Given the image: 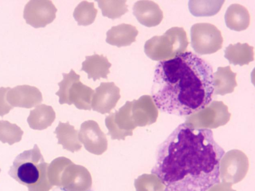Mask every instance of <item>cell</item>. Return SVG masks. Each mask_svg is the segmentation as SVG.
<instances>
[{
  "label": "cell",
  "mask_w": 255,
  "mask_h": 191,
  "mask_svg": "<svg viewBox=\"0 0 255 191\" xmlns=\"http://www.w3.org/2000/svg\"><path fill=\"white\" fill-rule=\"evenodd\" d=\"M138 33L136 27L129 24L122 23L112 26L107 32L106 42L118 47L130 45L135 41Z\"/></svg>",
  "instance_id": "14"
},
{
  "label": "cell",
  "mask_w": 255,
  "mask_h": 191,
  "mask_svg": "<svg viewBox=\"0 0 255 191\" xmlns=\"http://www.w3.org/2000/svg\"></svg>",
  "instance_id": "29"
},
{
  "label": "cell",
  "mask_w": 255,
  "mask_h": 191,
  "mask_svg": "<svg viewBox=\"0 0 255 191\" xmlns=\"http://www.w3.org/2000/svg\"><path fill=\"white\" fill-rule=\"evenodd\" d=\"M131 104V101H127L118 110H116L105 118L108 134L112 139L125 140L126 137L132 135V130L136 126L130 116Z\"/></svg>",
  "instance_id": "8"
},
{
  "label": "cell",
  "mask_w": 255,
  "mask_h": 191,
  "mask_svg": "<svg viewBox=\"0 0 255 191\" xmlns=\"http://www.w3.org/2000/svg\"><path fill=\"white\" fill-rule=\"evenodd\" d=\"M99 8L101 9L102 14L111 19L121 17L128 11V5L125 0H99Z\"/></svg>",
  "instance_id": "24"
},
{
  "label": "cell",
  "mask_w": 255,
  "mask_h": 191,
  "mask_svg": "<svg viewBox=\"0 0 255 191\" xmlns=\"http://www.w3.org/2000/svg\"><path fill=\"white\" fill-rule=\"evenodd\" d=\"M47 176L50 184L61 187L65 191H87L92 186L90 173L84 166L60 157L48 165Z\"/></svg>",
  "instance_id": "4"
},
{
  "label": "cell",
  "mask_w": 255,
  "mask_h": 191,
  "mask_svg": "<svg viewBox=\"0 0 255 191\" xmlns=\"http://www.w3.org/2000/svg\"><path fill=\"white\" fill-rule=\"evenodd\" d=\"M6 99L13 107L30 108L42 101V95L39 90L34 86L18 85L8 90Z\"/></svg>",
  "instance_id": "12"
},
{
  "label": "cell",
  "mask_w": 255,
  "mask_h": 191,
  "mask_svg": "<svg viewBox=\"0 0 255 191\" xmlns=\"http://www.w3.org/2000/svg\"><path fill=\"white\" fill-rule=\"evenodd\" d=\"M63 80L58 85L56 93L60 104H73L79 109H91V102L94 91L80 81V76L71 69L68 73H63Z\"/></svg>",
  "instance_id": "6"
},
{
  "label": "cell",
  "mask_w": 255,
  "mask_h": 191,
  "mask_svg": "<svg viewBox=\"0 0 255 191\" xmlns=\"http://www.w3.org/2000/svg\"><path fill=\"white\" fill-rule=\"evenodd\" d=\"M55 117V112L51 106L41 104L30 111L27 121L31 128L41 130L51 126Z\"/></svg>",
  "instance_id": "19"
},
{
  "label": "cell",
  "mask_w": 255,
  "mask_h": 191,
  "mask_svg": "<svg viewBox=\"0 0 255 191\" xmlns=\"http://www.w3.org/2000/svg\"><path fill=\"white\" fill-rule=\"evenodd\" d=\"M189 42L182 27H173L162 35L154 36L145 43L144 51L154 61L167 60L186 51Z\"/></svg>",
  "instance_id": "5"
},
{
  "label": "cell",
  "mask_w": 255,
  "mask_h": 191,
  "mask_svg": "<svg viewBox=\"0 0 255 191\" xmlns=\"http://www.w3.org/2000/svg\"><path fill=\"white\" fill-rule=\"evenodd\" d=\"M48 165L35 144L32 149L25 150L16 157L8 173L18 183L26 186L29 191H49L52 186L47 176Z\"/></svg>",
  "instance_id": "3"
},
{
  "label": "cell",
  "mask_w": 255,
  "mask_h": 191,
  "mask_svg": "<svg viewBox=\"0 0 255 191\" xmlns=\"http://www.w3.org/2000/svg\"><path fill=\"white\" fill-rule=\"evenodd\" d=\"M208 191H235L232 190L230 187L224 186L219 184L213 186Z\"/></svg>",
  "instance_id": "28"
},
{
  "label": "cell",
  "mask_w": 255,
  "mask_h": 191,
  "mask_svg": "<svg viewBox=\"0 0 255 191\" xmlns=\"http://www.w3.org/2000/svg\"><path fill=\"white\" fill-rule=\"evenodd\" d=\"M213 72L208 62L190 51L159 61L151 90L155 106L179 116L203 110L213 99Z\"/></svg>",
  "instance_id": "2"
},
{
  "label": "cell",
  "mask_w": 255,
  "mask_h": 191,
  "mask_svg": "<svg viewBox=\"0 0 255 191\" xmlns=\"http://www.w3.org/2000/svg\"><path fill=\"white\" fill-rule=\"evenodd\" d=\"M58 139V144L62 145L63 148L71 152L80 150L82 147L79 140L78 132L69 122L59 121L54 132Z\"/></svg>",
  "instance_id": "20"
},
{
  "label": "cell",
  "mask_w": 255,
  "mask_h": 191,
  "mask_svg": "<svg viewBox=\"0 0 255 191\" xmlns=\"http://www.w3.org/2000/svg\"><path fill=\"white\" fill-rule=\"evenodd\" d=\"M23 131L16 124L7 120H0V141L3 143L11 145L19 142Z\"/></svg>",
  "instance_id": "25"
},
{
  "label": "cell",
  "mask_w": 255,
  "mask_h": 191,
  "mask_svg": "<svg viewBox=\"0 0 255 191\" xmlns=\"http://www.w3.org/2000/svg\"><path fill=\"white\" fill-rule=\"evenodd\" d=\"M224 57L230 64L242 66L254 60V47L248 43L230 44L224 51Z\"/></svg>",
  "instance_id": "21"
},
{
  "label": "cell",
  "mask_w": 255,
  "mask_h": 191,
  "mask_svg": "<svg viewBox=\"0 0 255 191\" xmlns=\"http://www.w3.org/2000/svg\"><path fill=\"white\" fill-rule=\"evenodd\" d=\"M10 89L9 87L0 88V116L1 117L7 114L11 109L13 108L6 99V94Z\"/></svg>",
  "instance_id": "27"
},
{
  "label": "cell",
  "mask_w": 255,
  "mask_h": 191,
  "mask_svg": "<svg viewBox=\"0 0 255 191\" xmlns=\"http://www.w3.org/2000/svg\"><path fill=\"white\" fill-rule=\"evenodd\" d=\"M191 44L199 55L213 54L222 47L223 38L221 32L213 24L198 23L190 29Z\"/></svg>",
  "instance_id": "7"
},
{
  "label": "cell",
  "mask_w": 255,
  "mask_h": 191,
  "mask_svg": "<svg viewBox=\"0 0 255 191\" xmlns=\"http://www.w3.org/2000/svg\"><path fill=\"white\" fill-rule=\"evenodd\" d=\"M97 12L94 2L84 0L75 8L73 16L78 25L87 26L95 21Z\"/></svg>",
  "instance_id": "23"
},
{
  "label": "cell",
  "mask_w": 255,
  "mask_h": 191,
  "mask_svg": "<svg viewBox=\"0 0 255 191\" xmlns=\"http://www.w3.org/2000/svg\"><path fill=\"white\" fill-rule=\"evenodd\" d=\"M225 0H190L188 8L190 13L196 17L211 16L221 9Z\"/></svg>",
  "instance_id": "22"
},
{
  "label": "cell",
  "mask_w": 255,
  "mask_h": 191,
  "mask_svg": "<svg viewBox=\"0 0 255 191\" xmlns=\"http://www.w3.org/2000/svg\"><path fill=\"white\" fill-rule=\"evenodd\" d=\"M226 26L230 29L241 31L249 26L250 15L248 9L243 5L235 3L230 5L225 14Z\"/></svg>",
  "instance_id": "16"
},
{
  "label": "cell",
  "mask_w": 255,
  "mask_h": 191,
  "mask_svg": "<svg viewBox=\"0 0 255 191\" xmlns=\"http://www.w3.org/2000/svg\"><path fill=\"white\" fill-rule=\"evenodd\" d=\"M120 90L114 82H102L93 96L91 108L101 114L108 113L121 98Z\"/></svg>",
  "instance_id": "11"
},
{
  "label": "cell",
  "mask_w": 255,
  "mask_h": 191,
  "mask_svg": "<svg viewBox=\"0 0 255 191\" xmlns=\"http://www.w3.org/2000/svg\"><path fill=\"white\" fill-rule=\"evenodd\" d=\"M78 137L85 149L92 154L100 155L107 150L106 136L94 120H89L81 124Z\"/></svg>",
  "instance_id": "10"
},
{
  "label": "cell",
  "mask_w": 255,
  "mask_h": 191,
  "mask_svg": "<svg viewBox=\"0 0 255 191\" xmlns=\"http://www.w3.org/2000/svg\"><path fill=\"white\" fill-rule=\"evenodd\" d=\"M133 14L138 21L148 27L158 25L163 15L159 5L151 0H138L133 5Z\"/></svg>",
  "instance_id": "13"
},
{
  "label": "cell",
  "mask_w": 255,
  "mask_h": 191,
  "mask_svg": "<svg viewBox=\"0 0 255 191\" xmlns=\"http://www.w3.org/2000/svg\"><path fill=\"white\" fill-rule=\"evenodd\" d=\"M131 101L130 115L134 125L136 127L145 125L148 116L156 111L157 108L151 96L144 95L137 100Z\"/></svg>",
  "instance_id": "17"
},
{
  "label": "cell",
  "mask_w": 255,
  "mask_h": 191,
  "mask_svg": "<svg viewBox=\"0 0 255 191\" xmlns=\"http://www.w3.org/2000/svg\"><path fill=\"white\" fill-rule=\"evenodd\" d=\"M225 153L212 130L181 123L159 145L151 173L164 191H208L220 182Z\"/></svg>",
  "instance_id": "1"
},
{
  "label": "cell",
  "mask_w": 255,
  "mask_h": 191,
  "mask_svg": "<svg viewBox=\"0 0 255 191\" xmlns=\"http://www.w3.org/2000/svg\"><path fill=\"white\" fill-rule=\"evenodd\" d=\"M57 11L51 0H30L24 6L23 16L33 27H44L54 20Z\"/></svg>",
  "instance_id": "9"
},
{
  "label": "cell",
  "mask_w": 255,
  "mask_h": 191,
  "mask_svg": "<svg viewBox=\"0 0 255 191\" xmlns=\"http://www.w3.org/2000/svg\"><path fill=\"white\" fill-rule=\"evenodd\" d=\"M136 191H164V186L159 183V180L155 182V180H151L149 175L144 174L134 180Z\"/></svg>",
  "instance_id": "26"
},
{
  "label": "cell",
  "mask_w": 255,
  "mask_h": 191,
  "mask_svg": "<svg viewBox=\"0 0 255 191\" xmlns=\"http://www.w3.org/2000/svg\"><path fill=\"white\" fill-rule=\"evenodd\" d=\"M236 75L230 66L218 67L213 74L214 94L224 95L232 93L237 86Z\"/></svg>",
  "instance_id": "18"
},
{
  "label": "cell",
  "mask_w": 255,
  "mask_h": 191,
  "mask_svg": "<svg viewBox=\"0 0 255 191\" xmlns=\"http://www.w3.org/2000/svg\"><path fill=\"white\" fill-rule=\"evenodd\" d=\"M82 65L81 70L87 73L89 79H93L94 81L101 78L107 79L112 65L106 57L96 54L86 56Z\"/></svg>",
  "instance_id": "15"
}]
</instances>
